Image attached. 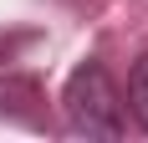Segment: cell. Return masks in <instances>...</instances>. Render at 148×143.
<instances>
[{
    "mask_svg": "<svg viewBox=\"0 0 148 143\" xmlns=\"http://www.w3.org/2000/svg\"><path fill=\"white\" fill-rule=\"evenodd\" d=\"M61 113H66V128L82 133V138H123L128 133L123 97H118V87H112V77H107L102 61H82L66 77V87H61Z\"/></svg>",
    "mask_w": 148,
    "mask_h": 143,
    "instance_id": "obj_1",
    "label": "cell"
},
{
    "mask_svg": "<svg viewBox=\"0 0 148 143\" xmlns=\"http://www.w3.org/2000/svg\"><path fill=\"white\" fill-rule=\"evenodd\" d=\"M26 102H46L41 87L31 82V77H5V82H0V118H15V123H26V128H46V113H36Z\"/></svg>",
    "mask_w": 148,
    "mask_h": 143,
    "instance_id": "obj_2",
    "label": "cell"
},
{
    "mask_svg": "<svg viewBox=\"0 0 148 143\" xmlns=\"http://www.w3.org/2000/svg\"><path fill=\"white\" fill-rule=\"evenodd\" d=\"M128 102H133V113H138V123L148 128V51L128 67Z\"/></svg>",
    "mask_w": 148,
    "mask_h": 143,
    "instance_id": "obj_3",
    "label": "cell"
}]
</instances>
